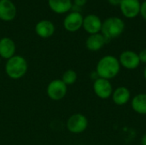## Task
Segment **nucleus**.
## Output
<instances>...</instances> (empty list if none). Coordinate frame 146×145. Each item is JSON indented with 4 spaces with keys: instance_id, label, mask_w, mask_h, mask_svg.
Returning a JSON list of instances; mask_svg holds the SVG:
<instances>
[{
    "instance_id": "1",
    "label": "nucleus",
    "mask_w": 146,
    "mask_h": 145,
    "mask_svg": "<svg viewBox=\"0 0 146 145\" xmlns=\"http://www.w3.org/2000/svg\"><path fill=\"white\" fill-rule=\"evenodd\" d=\"M121 68V67L117 57L112 55H106L99 59L95 71L99 78L110 80L118 76Z\"/></svg>"
},
{
    "instance_id": "2",
    "label": "nucleus",
    "mask_w": 146,
    "mask_h": 145,
    "mask_svg": "<svg viewBox=\"0 0 146 145\" xmlns=\"http://www.w3.org/2000/svg\"><path fill=\"white\" fill-rule=\"evenodd\" d=\"M28 64L27 60L18 55H15L11 58L8 59L5 63V73L9 79H20L25 76L27 72Z\"/></svg>"
},
{
    "instance_id": "3",
    "label": "nucleus",
    "mask_w": 146,
    "mask_h": 145,
    "mask_svg": "<svg viewBox=\"0 0 146 145\" xmlns=\"http://www.w3.org/2000/svg\"><path fill=\"white\" fill-rule=\"evenodd\" d=\"M125 30V22L117 16L107 18L102 24L101 33L107 42L120 37Z\"/></svg>"
},
{
    "instance_id": "4",
    "label": "nucleus",
    "mask_w": 146,
    "mask_h": 145,
    "mask_svg": "<svg viewBox=\"0 0 146 145\" xmlns=\"http://www.w3.org/2000/svg\"><path fill=\"white\" fill-rule=\"evenodd\" d=\"M88 119L86 115L77 113L72 115L67 121L66 126L69 132L74 134H80L88 127Z\"/></svg>"
},
{
    "instance_id": "5",
    "label": "nucleus",
    "mask_w": 146,
    "mask_h": 145,
    "mask_svg": "<svg viewBox=\"0 0 146 145\" xmlns=\"http://www.w3.org/2000/svg\"><path fill=\"white\" fill-rule=\"evenodd\" d=\"M92 89L95 95L103 100L110 98L114 91V88L110 80L102 78H98L93 81Z\"/></svg>"
},
{
    "instance_id": "6",
    "label": "nucleus",
    "mask_w": 146,
    "mask_h": 145,
    "mask_svg": "<svg viewBox=\"0 0 146 145\" xmlns=\"http://www.w3.org/2000/svg\"><path fill=\"white\" fill-rule=\"evenodd\" d=\"M68 92V86L62 79H54L47 86L46 93L53 101H60L65 97Z\"/></svg>"
},
{
    "instance_id": "7",
    "label": "nucleus",
    "mask_w": 146,
    "mask_h": 145,
    "mask_svg": "<svg viewBox=\"0 0 146 145\" xmlns=\"http://www.w3.org/2000/svg\"><path fill=\"white\" fill-rule=\"evenodd\" d=\"M118 59L121 67H123L124 68L128 70H134L138 68L140 65L139 54L133 50H127L122 51Z\"/></svg>"
},
{
    "instance_id": "8",
    "label": "nucleus",
    "mask_w": 146,
    "mask_h": 145,
    "mask_svg": "<svg viewBox=\"0 0 146 145\" xmlns=\"http://www.w3.org/2000/svg\"><path fill=\"white\" fill-rule=\"evenodd\" d=\"M84 17L80 12L72 11L70 12L63 21V26L65 30L70 32L79 31L83 25Z\"/></svg>"
},
{
    "instance_id": "9",
    "label": "nucleus",
    "mask_w": 146,
    "mask_h": 145,
    "mask_svg": "<svg viewBox=\"0 0 146 145\" xmlns=\"http://www.w3.org/2000/svg\"><path fill=\"white\" fill-rule=\"evenodd\" d=\"M139 0H121L120 9L122 15L128 19H133L140 14Z\"/></svg>"
},
{
    "instance_id": "10",
    "label": "nucleus",
    "mask_w": 146,
    "mask_h": 145,
    "mask_svg": "<svg viewBox=\"0 0 146 145\" xmlns=\"http://www.w3.org/2000/svg\"><path fill=\"white\" fill-rule=\"evenodd\" d=\"M102 24L103 22L99 16L93 14H90L84 17L82 27L87 33L92 35L99 33V32H101Z\"/></svg>"
},
{
    "instance_id": "11",
    "label": "nucleus",
    "mask_w": 146,
    "mask_h": 145,
    "mask_svg": "<svg viewBox=\"0 0 146 145\" xmlns=\"http://www.w3.org/2000/svg\"><path fill=\"white\" fill-rule=\"evenodd\" d=\"M16 15V7L11 0H0V20L10 21Z\"/></svg>"
},
{
    "instance_id": "12",
    "label": "nucleus",
    "mask_w": 146,
    "mask_h": 145,
    "mask_svg": "<svg viewBox=\"0 0 146 145\" xmlns=\"http://www.w3.org/2000/svg\"><path fill=\"white\" fill-rule=\"evenodd\" d=\"M111 98L114 103L118 106L126 105L131 99V91L126 86H119L114 90Z\"/></svg>"
},
{
    "instance_id": "13",
    "label": "nucleus",
    "mask_w": 146,
    "mask_h": 145,
    "mask_svg": "<svg viewBox=\"0 0 146 145\" xmlns=\"http://www.w3.org/2000/svg\"><path fill=\"white\" fill-rule=\"evenodd\" d=\"M15 44L10 38H0V57L3 59H9L15 54Z\"/></svg>"
},
{
    "instance_id": "14",
    "label": "nucleus",
    "mask_w": 146,
    "mask_h": 145,
    "mask_svg": "<svg viewBox=\"0 0 146 145\" xmlns=\"http://www.w3.org/2000/svg\"><path fill=\"white\" fill-rule=\"evenodd\" d=\"M35 32L38 37L42 38H48L54 34L55 26L50 21L42 20L36 24Z\"/></svg>"
},
{
    "instance_id": "15",
    "label": "nucleus",
    "mask_w": 146,
    "mask_h": 145,
    "mask_svg": "<svg viewBox=\"0 0 146 145\" xmlns=\"http://www.w3.org/2000/svg\"><path fill=\"white\" fill-rule=\"evenodd\" d=\"M106 43L107 40L102 33L92 34L86 38V47L91 51H98L104 46Z\"/></svg>"
},
{
    "instance_id": "16",
    "label": "nucleus",
    "mask_w": 146,
    "mask_h": 145,
    "mask_svg": "<svg viewBox=\"0 0 146 145\" xmlns=\"http://www.w3.org/2000/svg\"><path fill=\"white\" fill-rule=\"evenodd\" d=\"M50 9L56 14H65L72 9L71 0H48Z\"/></svg>"
},
{
    "instance_id": "17",
    "label": "nucleus",
    "mask_w": 146,
    "mask_h": 145,
    "mask_svg": "<svg viewBox=\"0 0 146 145\" xmlns=\"http://www.w3.org/2000/svg\"><path fill=\"white\" fill-rule=\"evenodd\" d=\"M131 107L135 113L142 115H146V93L135 95L131 101Z\"/></svg>"
},
{
    "instance_id": "18",
    "label": "nucleus",
    "mask_w": 146,
    "mask_h": 145,
    "mask_svg": "<svg viewBox=\"0 0 146 145\" xmlns=\"http://www.w3.org/2000/svg\"><path fill=\"white\" fill-rule=\"evenodd\" d=\"M77 78H78V75H77V73L74 70L68 69L63 73L61 79L64 82V84L67 86H68V85H74L77 81Z\"/></svg>"
},
{
    "instance_id": "19",
    "label": "nucleus",
    "mask_w": 146,
    "mask_h": 145,
    "mask_svg": "<svg viewBox=\"0 0 146 145\" xmlns=\"http://www.w3.org/2000/svg\"><path fill=\"white\" fill-rule=\"evenodd\" d=\"M138 54H139V57L140 60V63L146 64V49H143Z\"/></svg>"
},
{
    "instance_id": "20",
    "label": "nucleus",
    "mask_w": 146,
    "mask_h": 145,
    "mask_svg": "<svg viewBox=\"0 0 146 145\" xmlns=\"http://www.w3.org/2000/svg\"><path fill=\"white\" fill-rule=\"evenodd\" d=\"M140 15L146 21V0L141 3L140 7Z\"/></svg>"
},
{
    "instance_id": "21",
    "label": "nucleus",
    "mask_w": 146,
    "mask_h": 145,
    "mask_svg": "<svg viewBox=\"0 0 146 145\" xmlns=\"http://www.w3.org/2000/svg\"><path fill=\"white\" fill-rule=\"evenodd\" d=\"M74 5H75V6H77L79 8H81L86 3L87 0H74Z\"/></svg>"
},
{
    "instance_id": "22",
    "label": "nucleus",
    "mask_w": 146,
    "mask_h": 145,
    "mask_svg": "<svg viewBox=\"0 0 146 145\" xmlns=\"http://www.w3.org/2000/svg\"><path fill=\"white\" fill-rule=\"evenodd\" d=\"M109 3L113 5V6H120L121 0H108Z\"/></svg>"
},
{
    "instance_id": "23",
    "label": "nucleus",
    "mask_w": 146,
    "mask_h": 145,
    "mask_svg": "<svg viewBox=\"0 0 146 145\" xmlns=\"http://www.w3.org/2000/svg\"><path fill=\"white\" fill-rule=\"evenodd\" d=\"M140 143H141V145H146V133L142 136Z\"/></svg>"
},
{
    "instance_id": "24",
    "label": "nucleus",
    "mask_w": 146,
    "mask_h": 145,
    "mask_svg": "<svg viewBox=\"0 0 146 145\" xmlns=\"http://www.w3.org/2000/svg\"><path fill=\"white\" fill-rule=\"evenodd\" d=\"M143 76H144V78H145V79L146 81V66L145 68V69H144V72H143Z\"/></svg>"
},
{
    "instance_id": "25",
    "label": "nucleus",
    "mask_w": 146,
    "mask_h": 145,
    "mask_svg": "<svg viewBox=\"0 0 146 145\" xmlns=\"http://www.w3.org/2000/svg\"><path fill=\"white\" fill-rule=\"evenodd\" d=\"M1 59H2V58H1V57H0V63H1Z\"/></svg>"
}]
</instances>
